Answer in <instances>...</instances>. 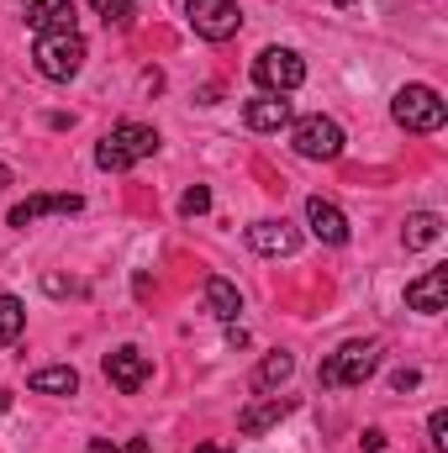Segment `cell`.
<instances>
[{
	"label": "cell",
	"mask_w": 448,
	"mask_h": 453,
	"mask_svg": "<svg viewBox=\"0 0 448 453\" xmlns=\"http://www.w3.org/2000/svg\"><path fill=\"white\" fill-rule=\"evenodd\" d=\"M153 153H158V127H148V121H116L112 132L101 137V148H96V164L106 174H127V169H137Z\"/></svg>",
	"instance_id": "cell-1"
},
{
	"label": "cell",
	"mask_w": 448,
	"mask_h": 453,
	"mask_svg": "<svg viewBox=\"0 0 448 453\" xmlns=\"http://www.w3.org/2000/svg\"><path fill=\"white\" fill-rule=\"evenodd\" d=\"M375 369H380V342L375 338H348L337 353H328V358L317 364V385H322V390H348V385H364Z\"/></svg>",
	"instance_id": "cell-2"
},
{
	"label": "cell",
	"mask_w": 448,
	"mask_h": 453,
	"mask_svg": "<svg viewBox=\"0 0 448 453\" xmlns=\"http://www.w3.org/2000/svg\"><path fill=\"white\" fill-rule=\"evenodd\" d=\"M85 58H90V48H85L80 32H42V37H32V64L53 85H69L85 69Z\"/></svg>",
	"instance_id": "cell-3"
},
{
	"label": "cell",
	"mask_w": 448,
	"mask_h": 453,
	"mask_svg": "<svg viewBox=\"0 0 448 453\" xmlns=\"http://www.w3.org/2000/svg\"><path fill=\"white\" fill-rule=\"evenodd\" d=\"M390 116H396V127H401V132L433 137V132H444L448 106H444V96H438L433 85H401V90H396V101H390Z\"/></svg>",
	"instance_id": "cell-4"
},
{
	"label": "cell",
	"mask_w": 448,
	"mask_h": 453,
	"mask_svg": "<svg viewBox=\"0 0 448 453\" xmlns=\"http://www.w3.org/2000/svg\"><path fill=\"white\" fill-rule=\"evenodd\" d=\"M290 148L312 164H337L348 148V132L337 127L333 116H296L290 121Z\"/></svg>",
	"instance_id": "cell-5"
},
{
	"label": "cell",
	"mask_w": 448,
	"mask_h": 453,
	"mask_svg": "<svg viewBox=\"0 0 448 453\" xmlns=\"http://www.w3.org/2000/svg\"><path fill=\"white\" fill-rule=\"evenodd\" d=\"M253 85H259L264 96H290V90H301V85H306L301 53H296V48H264V53L253 58Z\"/></svg>",
	"instance_id": "cell-6"
},
{
	"label": "cell",
	"mask_w": 448,
	"mask_h": 453,
	"mask_svg": "<svg viewBox=\"0 0 448 453\" xmlns=\"http://www.w3.org/2000/svg\"><path fill=\"white\" fill-rule=\"evenodd\" d=\"M185 21H190L196 37H206V42H227V37L243 32L237 0H185Z\"/></svg>",
	"instance_id": "cell-7"
},
{
	"label": "cell",
	"mask_w": 448,
	"mask_h": 453,
	"mask_svg": "<svg viewBox=\"0 0 448 453\" xmlns=\"http://www.w3.org/2000/svg\"><path fill=\"white\" fill-rule=\"evenodd\" d=\"M243 242L264 258H290L301 248V226H290L285 217H264V222H248L243 226Z\"/></svg>",
	"instance_id": "cell-8"
},
{
	"label": "cell",
	"mask_w": 448,
	"mask_h": 453,
	"mask_svg": "<svg viewBox=\"0 0 448 453\" xmlns=\"http://www.w3.org/2000/svg\"><path fill=\"white\" fill-rule=\"evenodd\" d=\"M74 211H85V196H74V190H64V196H27V201H16L11 206V217H5V226H32L42 222V217H74Z\"/></svg>",
	"instance_id": "cell-9"
},
{
	"label": "cell",
	"mask_w": 448,
	"mask_h": 453,
	"mask_svg": "<svg viewBox=\"0 0 448 453\" xmlns=\"http://www.w3.org/2000/svg\"><path fill=\"white\" fill-rule=\"evenodd\" d=\"M106 380H112L121 395H137V390L153 380V358H148L143 348H132V342H127V348L106 353Z\"/></svg>",
	"instance_id": "cell-10"
},
{
	"label": "cell",
	"mask_w": 448,
	"mask_h": 453,
	"mask_svg": "<svg viewBox=\"0 0 448 453\" xmlns=\"http://www.w3.org/2000/svg\"><path fill=\"white\" fill-rule=\"evenodd\" d=\"M306 226H312V237L328 242V248H343V242L353 237V226H348V217H343V206H333L328 196H312V201H306Z\"/></svg>",
	"instance_id": "cell-11"
},
{
	"label": "cell",
	"mask_w": 448,
	"mask_h": 453,
	"mask_svg": "<svg viewBox=\"0 0 448 453\" xmlns=\"http://www.w3.org/2000/svg\"><path fill=\"white\" fill-rule=\"evenodd\" d=\"M406 306L412 311H422V317H438L448 306V269H428V274H417L412 285H406Z\"/></svg>",
	"instance_id": "cell-12"
},
{
	"label": "cell",
	"mask_w": 448,
	"mask_h": 453,
	"mask_svg": "<svg viewBox=\"0 0 448 453\" xmlns=\"http://www.w3.org/2000/svg\"><path fill=\"white\" fill-rule=\"evenodd\" d=\"M243 121H248V132H285L296 121V106L285 96H253L243 106Z\"/></svg>",
	"instance_id": "cell-13"
},
{
	"label": "cell",
	"mask_w": 448,
	"mask_h": 453,
	"mask_svg": "<svg viewBox=\"0 0 448 453\" xmlns=\"http://www.w3.org/2000/svg\"><path fill=\"white\" fill-rule=\"evenodd\" d=\"M74 21H80V16H74V0H32V5H27L32 37H42V32H80Z\"/></svg>",
	"instance_id": "cell-14"
},
{
	"label": "cell",
	"mask_w": 448,
	"mask_h": 453,
	"mask_svg": "<svg viewBox=\"0 0 448 453\" xmlns=\"http://www.w3.org/2000/svg\"><path fill=\"white\" fill-rule=\"evenodd\" d=\"M290 406H296V401H285V395H264V401H253V406L237 417V433H243V438H259V433H269L280 417H290Z\"/></svg>",
	"instance_id": "cell-15"
},
{
	"label": "cell",
	"mask_w": 448,
	"mask_h": 453,
	"mask_svg": "<svg viewBox=\"0 0 448 453\" xmlns=\"http://www.w3.org/2000/svg\"><path fill=\"white\" fill-rule=\"evenodd\" d=\"M27 385H32L37 395H74V390H80V369H74V364H42V369L27 374Z\"/></svg>",
	"instance_id": "cell-16"
},
{
	"label": "cell",
	"mask_w": 448,
	"mask_h": 453,
	"mask_svg": "<svg viewBox=\"0 0 448 453\" xmlns=\"http://www.w3.org/2000/svg\"><path fill=\"white\" fill-rule=\"evenodd\" d=\"M290 374H296V353L274 348V353H264V364L253 369V390H259V395H269V390H280Z\"/></svg>",
	"instance_id": "cell-17"
},
{
	"label": "cell",
	"mask_w": 448,
	"mask_h": 453,
	"mask_svg": "<svg viewBox=\"0 0 448 453\" xmlns=\"http://www.w3.org/2000/svg\"><path fill=\"white\" fill-rule=\"evenodd\" d=\"M206 311H212L217 322H237L243 296H237V285H232L227 274H212V280H206Z\"/></svg>",
	"instance_id": "cell-18"
},
{
	"label": "cell",
	"mask_w": 448,
	"mask_h": 453,
	"mask_svg": "<svg viewBox=\"0 0 448 453\" xmlns=\"http://www.w3.org/2000/svg\"><path fill=\"white\" fill-rule=\"evenodd\" d=\"M438 237H444V217L438 211H412L406 226H401V242L406 248H433Z\"/></svg>",
	"instance_id": "cell-19"
},
{
	"label": "cell",
	"mask_w": 448,
	"mask_h": 453,
	"mask_svg": "<svg viewBox=\"0 0 448 453\" xmlns=\"http://www.w3.org/2000/svg\"><path fill=\"white\" fill-rule=\"evenodd\" d=\"M21 333H27V306L16 296H0V348H11Z\"/></svg>",
	"instance_id": "cell-20"
},
{
	"label": "cell",
	"mask_w": 448,
	"mask_h": 453,
	"mask_svg": "<svg viewBox=\"0 0 448 453\" xmlns=\"http://www.w3.org/2000/svg\"><path fill=\"white\" fill-rule=\"evenodd\" d=\"M96 5V16L106 21V27H116V32H127L132 27V16H137V5L132 0H90Z\"/></svg>",
	"instance_id": "cell-21"
},
{
	"label": "cell",
	"mask_w": 448,
	"mask_h": 453,
	"mask_svg": "<svg viewBox=\"0 0 448 453\" xmlns=\"http://www.w3.org/2000/svg\"><path fill=\"white\" fill-rule=\"evenodd\" d=\"M206 211H212V190L206 185H190L180 196V217H206Z\"/></svg>",
	"instance_id": "cell-22"
},
{
	"label": "cell",
	"mask_w": 448,
	"mask_h": 453,
	"mask_svg": "<svg viewBox=\"0 0 448 453\" xmlns=\"http://www.w3.org/2000/svg\"><path fill=\"white\" fill-rule=\"evenodd\" d=\"M428 438H433V449L438 453L448 449V411H433V417H428Z\"/></svg>",
	"instance_id": "cell-23"
},
{
	"label": "cell",
	"mask_w": 448,
	"mask_h": 453,
	"mask_svg": "<svg viewBox=\"0 0 448 453\" xmlns=\"http://www.w3.org/2000/svg\"><path fill=\"white\" fill-rule=\"evenodd\" d=\"M417 385H422L417 369H396V374H390V390H396V395H406V390H417Z\"/></svg>",
	"instance_id": "cell-24"
},
{
	"label": "cell",
	"mask_w": 448,
	"mask_h": 453,
	"mask_svg": "<svg viewBox=\"0 0 448 453\" xmlns=\"http://www.w3.org/2000/svg\"><path fill=\"white\" fill-rule=\"evenodd\" d=\"M96 453H153V443H148V438H132V443H121V449H112V443H96Z\"/></svg>",
	"instance_id": "cell-25"
},
{
	"label": "cell",
	"mask_w": 448,
	"mask_h": 453,
	"mask_svg": "<svg viewBox=\"0 0 448 453\" xmlns=\"http://www.w3.org/2000/svg\"><path fill=\"white\" fill-rule=\"evenodd\" d=\"M364 449L380 453V449H385V433H375V427H369V433H364Z\"/></svg>",
	"instance_id": "cell-26"
},
{
	"label": "cell",
	"mask_w": 448,
	"mask_h": 453,
	"mask_svg": "<svg viewBox=\"0 0 448 453\" xmlns=\"http://www.w3.org/2000/svg\"><path fill=\"white\" fill-rule=\"evenodd\" d=\"M5 185H11V169H5V164H0V190H5Z\"/></svg>",
	"instance_id": "cell-27"
},
{
	"label": "cell",
	"mask_w": 448,
	"mask_h": 453,
	"mask_svg": "<svg viewBox=\"0 0 448 453\" xmlns=\"http://www.w3.org/2000/svg\"><path fill=\"white\" fill-rule=\"evenodd\" d=\"M196 453H222V449H217V443H206V449H196Z\"/></svg>",
	"instance_id": "cell-28"
},
{
	"label": "cell",
	"mask_w": 448,
	"mask_h": 453,
	"mask_svg": "<svg viewBox=\"0 0 448 453\" xmlns=\"http://www.w3.org/2000/svg\"><path fill=\"white\" fill-rule=\"evenodd\" d=\"M337 5H353V0H337Z\"/></svg>",
	"instance_id": "cell-29"
},
{
	"label": "cell",
	"mask_w": 448,
	"mask_h": 453,
	"mask_svg": "<svg viewBox=\"0 0 448 453\" xmlns=\"http://www.w3.org/2000/svg\"><path fill=\"white\" fill-rule=\"evenodd\" d=\"M21 5H32V0H21Z\"/></svg>",
	"instance_id": "cell-30"
}]
</instances>
